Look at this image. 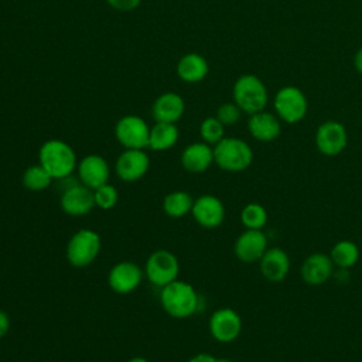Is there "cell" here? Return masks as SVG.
Returning <instances> with one entry per match:
<instances>
[{"label": "cell", "instance_id": "cell-18", "mask_svg": "<svg viewBox=\"0 0 362 362\" xmlns=\"http://www.w3.org/2000/svg\"><path fill=\"white\" fill-rule=\"evenodd\" d=\"M334 263L325 253H311L301 264V279L311 286H320L325 283L332 274Z\"/></svg>", "mask_w": 362, "mask_h": 362}, {"label": "cell", "instance_id": "cell-6", "mask_svg": "<svg viewBox=\"0 0 362 362\" xmlns=\"http://www.w3.org/2000/svg\"><path fill=\"white\" fill-rule=\"evenodd\" d=\"M146 277L157 287H164L177 280L180 273V263L174 253L170 250H156L146 262Z\"/></svg>", "mask_w": 362, "mask_h": 362}, {"label": "cell", "instance_id": "cell-14", "mask_svg": "<svg viewBox=\"0 0 362 362\" xmlns=\"http://www.w3.org/2000/svg\"><path fill=\"white\" fill-rule=\"evenodd\" d=\"M79 182L89 187L90 189H96L98 187L106 184L109 181L110 170L107 161L98 154L85 156L76 165Z\"/></svg>", "mask_w": 362, "mask_h": 362}, {"label": "cell", "instance_id": "cell-3", "mask_svg": "<svg viewBox=\"0 0 362 362\" xmlns=\"http://www.w3.org/2000/svg\"><path fill=\"white\" fill-rule=\"evenodd\" d=\"M232 96L239 109L247 115L264 110L269 99L263 81L252 74L242 75L235 81Z\"/></svg>", "mask_w": 362, "mask_h": 362}, {"label": "cell", "instance_id": "cell-25", "mask_svg": "<svg viewBox=\"0 0 362 362\" xmlns=\"http://www.w3.org/2000/svg\"><path fill=\"white\" fill-rule=\"evenodd\" d=\"M329 257L334 266L341 269H349L356 264L359 259V249L352 240H339L331 249Z\"/></svg>", "mask_w": 362, "mask_h": 362}, {"label": "cell", "instance_id": "cell-26", "mask_svg": "<svg viewBox=\"0 0 362 362\" xmlns=\"http://www.w3.org/2000/svg\"><path fill=\"white\" fill-rule=\"evenodd\" d=\"M52 180L54 178L40 163L30 165L23 173V185L30 191H42L51 185Z\"/></svg>", "mask_w": 362, "mask_h": 362}, {"label": "cell", "instance_id": "cell-28", "mask_svg": "<svg viewBox=\"0 0 362 362\" xmlns=\"http://www.w3.org/2000/svg\"><path fill=\"white\" fill-rule=\"evenodd\" d=\"M223 133L225 126L215 116L204 119L199 126V136L202 141L209 146H215L216 143H219L225 137Z\"/></svg>", "mask_w": 362, "mask_h": 362}, {"label": "cell", "instance_id": "cell-22", "mask_svg": "<svg viewBox=\"0 0 362 362\" xmlns=\"http://www.w3.org/2000/svg\"><path fill=\"white\" fill-rule=\"evenodd\" d=\"M175 69L181 81L187 83H197L208 75L209 65L201 54L188 52L180 58Z\"/></svg>", "mask_w": 362, "mask_h": 362}, {"label": "cell", "instance_id": "cell-32", "mask_svg": "<svg viewBox=\"0 0 362 362\" xmlns=\"http://www.w3.org/2000/svg\"><path fill=\"white\" fill-rule=\"evenodd\" d=\"M10 328V318L6 311L0 310V339L8 332Z\"/></svg>", "mask_w": 362, "mask_h": 362}, {"label": "cell", "instance_id": "cell-30", "mask_svg": "<svg viewBox=\"0 0 362 362\" xmlns=\"http://www.w3.org/2000/svg\"><path fill=\"white\" fill-rule=\"evenodd\" d=\"M242 110L235 102H226L222 103L218 110H216V119L223 124V126H232L240 119Z\"/></svg>", "mask_w": 362, "mask_h": 362}, {"label": "cell", "instance_id": "cell-34", "mask_svg": "<svg viewBox=\"0 0 362 362\" xmlns=\"http://www.w3.org/2000/svg\"><path fill=\"white\" fill-rule=\"evenodd\" d=\"M354 65H355L356 71H358L359 74H362V48H359V49H358V52L355 54Z\"/></svg>", "mask_w": 362, "mask_h": 362}, {"label": "cell", "instance_id": "cell-12", "mask_svg": "<svg viewBox=\"0 0 362 362\" xmlns=\"http://www.w3.org/2000/svg\"><path fill=\"white\" fill-rule=\"evenodd\" d=\"M61 208L65 214L72 216H82L89 214L95 206L93 189L83 185L82 182H76L64 189L59 199Z\"/></svg>", "mask_w": 362, "mask_h": 362}, {"label": "cell", "instance_id": "cell-36", "mask_svg": "<svg viewBox=\"0 0 362 362\" xmlns=\"http://www.w3.org/2000/svg\"><path fill=\"white\" fill-rule=\"evenodd\" d=\"M216 362H232V361L226 359V358H216Z\"/></svg>", "mask_w": 362, "mask_h": 362}, {"label": "cell", "instance_id": "cell-17", "mask_svg": "<svg viewBox=\"0 0 362 362\" xmlns=\"http://www.w3.org/2000/svg\"><path fill=\"white\" fill-rule=\"evenodd\" d=\"M185 110V102L182 96L175 92L161 93L151 106V115L156 122L177 123Z\"/></svg>", "mask_w": 362, "mask_h": 362}, {"label": "cell", "instance_id": "cell-20", "mask_svg": "<svg viewBox=\"0 0 362 362\" xmlns=\"http://www.w3.org/2000/svg\"><path fill=\"white\" fill-rule=\"evenodd\" d=\"M249 133L259 141H273L281 133V123L280 119L266 110L257 112L250 115L247 122Z\"/></svg>", "mask_w": 362, "mask_h": 362}, {"label": "cell", "instance_id": "cell-5", "mask_svg": "<svg viewBox=\"0 0 362 362\" xmlns=\"http://www.w3.org/2000/svg\"><path fill=\"white\" fill-rule=\"evenodd\" d=\"M100 236L92 229H79L66 245V259L74 267L89 266L99 255Z\"/></svg>", "mask_w": 362, "mask_h": 362}, {"label": "cell", "instance_id": "cell-23", "mask_svg": "<svg viewBox=\"0 0 362 362\" xmlns=\"http://www.w3.org/2000/svg\"><path fill=\"white\" fill-rule=\"evenodd\" d=\"M180 132L175 123H163L156 122L153 127H150V139L148 148L154 151H165L175 146L178 141Z\"/></svg>", "mask_w": 362, "mask_h": 362}, {"label": "cell", "instance_id": "cell-15", "mask_svg": "<svg viewBox=\"0 0 362 362\" xmlns=\"http://www.w3.org/2000/svg\"><path fill=\"white\" fill-rule=\"evenodd\" d=\"M191 214L201 226L216 228L223 222L225 206L218 197L205 194L194 201Z\"/></svg>", "mask_w": 362, "mask_h": 362}, {"label": "cell", "instance_id": "cell-21", "mask_svg": "<svg viewBox=\"0 0 362 362\" xmlns=\"http://www.w3.org/2000/svg\"><path fill=\"white\" fill-rule=\"evenodd\" d=\"M214 163V148L204 143H192L181 153V164L188 173H204Z\"/></svg>", "mask_w": 362, "mask_h": 362}, {"label": "cell", "instance_id": "cell-7", "mask_svg": "<svg viewBox=\"0 0 362 362\" xmlns=\"http://www.w3.org/2000/svg\"><path fill=\"white\" fill-rule=\"evenodd\" d=\"M274 110L280 120L293 124L304 119L308 110V102L301 89L283 86L274 95Z\"/></svg>", "mask_w": 362, "mask_h": 362}, {"label": "cell", "instance_id": "cell-8", "mask_svg": "<svg viewBox=\"0 0 362 362\" xmlns=\"http://www.w3.org/2000/svg\"><path fill=\"white\" fill-rule=\"evenodd\" d=\"M115 136L124 148L144 150L148 147L150 126L140 116L127 115L117 120L115 126Z\"/></svg>", "mask_w": 362, "mask_h": 362}, {"label": "cell", "instance_id": "cell-29", "mask_svg": "<svg viewBox=\"0 0 362 362\" xmlns=\"http://www.w3.org/2000/svg\"><path fill=\"white\" fill-rule=\"evenodd\" d=\"M93 197H95V205L105 211L112 209L119 201L117 189L113 185H110L109 182L93 189Z\"/></svg>", "mask_w": 362, "mask_h": 362}, {"label": "cell", "instance_id": "cell-9", "mask_svg": "<svg viewBox=\"0 0 362 362\" xmlns=\"http://www.w3.org/2000/svg\"><path fill=\"white\" fill-rule=\"evenodd\" d=\"M348 134L342 123L327 120L315 132V146L324 156H337L346 147Z\"/></svg>", "mask_w": 362, "mask_h": 362}, {"label": "cell", "instance_id": "cell-35", "mask_svg": "<svg viewBox=\"0 0 362 362\" xmlns=\"http://www.w3.org/2000/svg\"><path fill=\"white\" fill-rule=\"evenodd\" d=\"M127 362H148V361L146 358H143V356H134V358L129 359Z\"/></svg>", "mask_w": 362, "mask_h": 362}, {"label": "cell", "instance_id": "cell-33", "mask_svg": "<svg viewBox=\"0 0 362 362\" xmlns=\"http://www.w3.org/2000/svg\"><path fill=\"white\" fill-rule=\"evenodd\" d=\"M188 362H216V358L212 356V355H209V354L202 352V354L194 355Z\"/></svg>", "mask_w": 362, "mask_h": 362}, {"label": "cell", "instance_id": "cell-11", "mask_svg": "<svg viewBox=\"0 0 362 362\" xmlns=\"http://www.w3.org/2000/svg\"><path fill=\"white\" fill-rule=\"evenodd\" d=\"M150 167V158L144 150L139 148H124V151L117 157L115 168L120 180L133 182L146 175Z\"/></svg>", "mask_w": 362, "mask_h": 362}, {"label": "cell", "instance_id": "cell-2", "mask_svg": "<svg viewBox=\"0 0 362 362\" xmlns=\"http://www.w3.org/2000/svg\"><path fill=\"white\" fill-rule=\"evenodd\" d=\"M160 301L164 311L171 317L188 318L198 310L199 297L189 283L175 280L161 288Z\"/></svg>", "mask_w": 362, "mask_h": 362}, {"label": "cell", "instance_id": "cell-13", "mask_svg": "<svg viewBox=\"0 0 362 362\" xmlns=\"http://www.w3.org/2000/svg\"><path fill=\"white\" fill-rule=\"evenodd\" d=\"M233 250L240 262H259L267 250V238L262 229H246L238 236Z\"/></svg>", "mask_w": 362, "mask_h": 362}, {"label": "cell", "instance_id": "cell-31", "mask_svg": "<svg viewBox=\"0 0 362 362\" xmlns=\"http://www.w3.org/2000/svg\"><path fill=\"white\" fill-rule=\"evenodd\" d=\"M107 4L117 11H132L137 8L141 0H106Z\"/></svg>", "mask_w": 362, "mask_h": 362}, {"label": "cell", "instance_id": "cell-10", "mask_svg": "<svg viewBox=\"0 0 362 362\" xmlns=\"http://www.w3.org/2000/svg\"><path fill=\"white\" fill-rule=\"evenodd\" d=\"M242 329L239 314L228 307L218 308L209 318V332L219 342L235 341Z\"/></svg>", "mask_w": 362, "mask_h": 362}, {"label": "cell", "instance_id": "cell-16", "mask_svg": "<svg viewBox=\"0 0 362 362\" xmlns=\"http://www.w3.org/2000/svg\"><path fill=\"white\" fill-rule=\"evenodd\" d=\"M141 279H143V272L133 262L116 263L110 269L107 276L110 288L119 294H127L136 290L141 283Z\"/></svg>", "mask_w": 362, "mask_h": 362}, {"label": "cell", "instance_id": "cell-27", "mask_svg": "<svg viewBox=\"0 0 362 362\" xmlns=\"http://www.w3.org/2000/svg\"><path fill=\"white\" fill-rule=\"evenodd\" d=\"M240 221L246 229H262L267 222V212L263 205L250 202L243 206Z\"/></svg>", "mask_w": 362, "mask_h": 362}, {"label": "cell", "instance_id": "cell-24", "mask_svg": "<svg viewBox=\"0 0 362 362\" xmlns=\"http://www.w3.org/2000/svg\"><path fill=\"white\" fill-rule=\"evenodd\" d=\"M194 199L185 191H173L165 195L163 201L164 212L171 218H181L191 212Z\"/></svg>", "mask_w": 362, "mask_h": 362}, {"label": "cell", "instance_id": "cell-19", "mask_svg": "<svg viewBox=\"0 0 362 362\" xmlns=\"http://www.w3.org/2000/svg\"><path fill=\"white\" fill-rule=\"evenodd\" d=\"M259 262L263 277L272 283H279L284 280L290 270L288 255L280 247H267Z\"/></svg>", "mask_w": 362, "mask_h": 362}, {"label": "cell", "instance_id": "cell-4", "mask_svg": "<svg viewBox=\"0 0 362 362\" xmlns=\"http://www.w3.org/2000/svg\"><path fill=\"white\" fill-rule=\"evenodd\" d=\"M253 161L250 146L238 137H223L214 146V163L230 173L246 170Z\"/></svg>", "mask_w": 362, "mask_h": 362}, {"label": "cell", "instance_id": "cell-1", "mask_svg": "<svg viewBox=\"0 0 362 362\" xmlns=\"http://www.w3.org/2000/svg\"><path fill=\"white\" fill-rule=\"evenodd\" d=\"M38 160L54 180H62L72 175L78 165L74 148L58 139H51L42 143L38 151Z\"/></svg>", "mask_w": 362, "mask_h": 362}]
</instances>
